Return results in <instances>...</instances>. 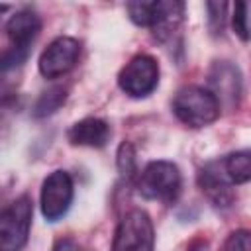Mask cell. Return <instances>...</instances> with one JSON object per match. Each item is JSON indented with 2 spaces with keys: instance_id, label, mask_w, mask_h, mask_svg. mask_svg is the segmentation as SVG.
<instances>
[{
  "instance_id": "obj_1",
  "label": "cell",
  "mask_w": 251,
  "mask_h": 251,
  "mask_svg": "<svg viewBox=\"0 0 251 251\" xmlns=\"http://www.w3.org/2000/svg\"><path fill=\"white\" fill-rule=\"evenodd\" d=\"M175 116L188 127H204L218 120L220 102L204 86H182L173 98Z\"/></svg>"
},
{
  "instance_id": "obj_2",
  "label": "cell",
  "mask_w": 251,
  "mask_h": 251,
  "mask_svg": "<svg viewBox=\"0 0 251 251\" xmlns=\"http://www.w3.org/2000/svg\"><path fill=\"white\" fill-rule=\"evenodd\" d=\"M129 20L135 25L151 27L159 39L169 37L182 20V2H129L126 4Z\"/></svg>"
},
{
  "instance_id": "obj_3",
  "label": "cell",
  "mask_w": 251,
  "mask_h": 251,
  "mask_svg": "<svg viewBox=\"0 0 251 251\" xmlns=\"http://www.w3.org/2000/svg\"><path fill=\"white\" fill-rule=\"evenodd\" d=\"M180 173L171 161H151L137 176V190L147 200L173 202L180 192Z\"/></svg>"
},
{
  "instance_id": "obj_4",
  "label": "cell",
  "mask_w": 251,
  "mask_h": 251,
  "mask_svg": "<svg viewBox=\"0 0 251 251\" xmlns=\"http://www.w3.org/2000/svg\"><path fill=\"white\" fill-rule=\"evenodd\" d=\"M33 206L27 196H20L0 212V251H20L29 235Z\"/></svg>"
},
{
  "instance_id": "obj_5",
  "label": "cell",
  "mask_w": 251,
  "mask_h": 251,
  "mask_svg": "<svg viewBox=\"0 0 251 251\" xmlns=\"http://www.w3.org/2000/svg\"><path fill=\"white\" fill-rule=\"evenodd\" d=\"M153 243L151 218L143 210H129L116 227L112 251H153Z\"/></svg>"
},
{
  "instance_id": "obj_6",
  "label": "cell",
  "mask_w": 251,
  "mask_h": 251,
  "mask_svg": "<svg viewBox=\"0 0 251 251\" xmlns=\"http://www.w3.org/2000/svg\"><path fill=\"white\" fill-rule=\"evenodd\" d=\"M120 88L131 98L151 94L159 84V65L151 55L133 57L118 75Z\"/></svg>"
},
{
  "instance_id": "obj_7",
  "label": "cell",
  "mask_w": 251,
  "mask_h": 251,
  "mask_svg": "<svg viewBox=\"0 0 251 251\" xmlns=\"http://www.w3.org/2000/svg\"><path fill=\"white\" fill-rule=\"evenodd\" d=\"M73 202V178L65 171L51 173L41 186V214L47 222L61 220Z\"/></svg>"
},
{
  "instance_id": "obj_8",
  "label": "cell",
  "mask_w": 251,
  "mask_h": 251,
  "mask_svg": "<svg viewBox=\"0 0 251 251\" xmlns=\"http://www.w3.org/2000/svg\"><path fill=\"white\" fill-rule=\"evenodd\" d=\"M80 43L73 37L53 39L39 57V73L45 78H59L67 75L78 61Z\"/></svg>"
},
{
  "instance_id": "obj_9",
  "label": "cell",
  "mask_w": 251,
  "mask_h": 251,
  "mask_svg": "<svg viewBox=\"0 0 251 251\" xmlns=\"http://www.w3.org/2000/svg\"><path fill=\"white\" fill-rule=\"evenodd\" d=\"M198 186L216 208H229L235 200L233 184L222 169V161H212L198 173Z\"/></svg>"
},
{
  "instance_id": "obj_10",
  "label": "cell",
  "mask_w": 251,
  "mask_h": 251,
  "mask_svg": "<svg viewBox=\"0 0 251 251\" xmlns=\"http://www.w3.org/2000/svg\"><path fill=\"white\" fill-rule=\"evenodd\" d=\"M41 29V20L33 10H20L16 12L8 24H6V33L10 37V49L29 55V47L39 35Z\"/></svg>"
},
{
  "instance_id": "obj_11",
  "label": "cell",
  "mask_w": 251,
  "mask_h": 251,
  "mask_svg": "<svg viewBox=\"0 0 251 251\" xmlns=\"http://www.w3.org/2000/svg\"><path fill=\"white\" fill-rule=\"evenodd\" d=\"M210 84L214 90H210L218 102H227L229 106L239 104L241 96V75L239 69L229 65V63H216L212 73H210Z\"/></svg>"
},
{
  "instance_id": "obj_12",
  "label": "cell",
  "mask_w": 251,
  "mask_h": 251,
  "mask_svg": "<svg viewBox=\"0 0 251 251\" xmlns=\"http://www.w3.org/2000/svg\"><path fill=\"white\" fill-rule=\"evenodd\" d=\"M73 145L82 147H104L110 139V126L100 118H84L71 126L67 133Z\"/></svg>"
},
{
  "instance_id": "obj_13",
  "label": "cell",
  "mask_w": 251,
  "mask_h": 251,
  "mask_svg": "<svg viewBox=\"0 0 251 251\" xmlns=\"http://www.w3.org/2000/svg\"><path fill=\"white\" fill-rule=\"evenodd\" d=\"M222 169L231 184H245L251 178V153L235 151L222 159Z\"/></svg>"
},
{
  "instance_id": "obj_14",
  "label": "cell",
  "mask_w": 251,
  "mask_h": 251,
  "mask_svg": "<svg viewBox=\"0 0 251 251\" xmlns=\"http://www.w3.org/2000/svg\"><path fill=\"white\" fill-rule=\"evenodd\" d=\"M65 100H67V88H63V86H53V88L45 90V92L37 98V102H35V106H33V116H35V118L51 116L53 112H57V110L65 104Z\"/></svg>"
},
{
  "instance_id": "obj_15",
  "label": "cell",
  "mask_w": 251,
  "mask_h": 251,
  "mask_svg": "<svg viewBox=\"0 0 251 251\" xmlns=\"http://www.w3.org/2000/svg\"><path fill=\"white\" fill-rule=\"evenodd\" d=\"M118 169L122 176L133 178L137 175V159H135V149L129 141H124L118 149Z\"/></svg>"
},
{
  "instance_id": "obj_16",
  "label": "cell",
  "mask_w": 251,
  "mask_h": 251,
  "mask_svg": "<svg viewBox=\"0 0 251 251\" xmlns=\"http://www.w3.org/2000/svg\"><path fill=\"white\" fill-rule=\"evenodd\" d=\"M231 25L235 29V33L247 41L249 39V25H247V4L245 2H237L233 8V16H231Z\"/></svg>"
},
{
  "instance_id": "obj_17",
  "label": "cell",
  "mask_w": 251,
  "mask_h": 251,
  "mask_svg": "<svg viewBox=\"0 0 251 251\" xmlns=\"http://www.w3.org/2000/svg\"><path fill=\"white\" fill-rule=\"evenodd\" d=\"M206 8H208V14H210V16H208V20H210V29H212L214 33H222L227 4H226V2H208Z\"/></svg>"
},
{
  "instance_id": "obj_18",
  "label": "cell",
  "mask_w": 251,
  "mask_h": 251,
  "mask_svg": "<svg viewBox=\"0 0 251 251\" xmlns=\"http://www.w3.org/2000/svg\"><path fill=\"white\" fill-rule=\"evenodd\" d=\"M224 251H251V235L247 229H237L226 239Z\"/></svg>"
},
{
  "instance_id": "obj_19",
  "label": "cell",
  "mask_w": 251,
  "mask_h": 251,
  "mask_svg": "<svg viewBox=\"0 0 251 251\" xmlns=\"http://www.w3.org/2000/svg\"><path fill=\"white\" fill-rule=\"evenodd\" d=\"M53 251H80V245L73 237H61L55 241Z\"/></svg>"
},
{
  "instance_id": "obj_20",
  "label": "cell",
  "mask_w": 251,
  "mask_h": 251,
  "mask_svg": "<svg viewBox=\"0 0 251 251\" xmlns=\"http://www.w3.org/2000/svg\"><path fill=\"white\" fill-rule=\"evenodd\" d=\"M6 10H8V6H4V4H0V14H2V12H6Z\"/></svg>"
}]
</instances>
